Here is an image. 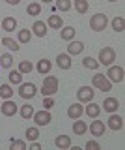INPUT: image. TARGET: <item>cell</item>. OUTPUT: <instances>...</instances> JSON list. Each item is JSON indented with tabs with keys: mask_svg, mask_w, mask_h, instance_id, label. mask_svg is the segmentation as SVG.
I'll return each mask as SVG.
<instances>
[{
	"mask_svg": "<svg viewBox=\"0 0 125 150\" xmlns=\"http://www.w3.org/2000/svg\"><path fill=\"white\" fill-rule=\"evenodd\" d=\"M82 66H84L86 69H94V71H95V69L99 68L101 64L97 62L95 58H91V56H84V58H82Z\"/></svg>",
	"mask_w": 125,
	"mask_h": 150,
	"instance_id": "27",
	"label": "cell"
},
{
	"mask_svg": "<svg viewBox=\"0 0 125 150\" xmlns=\"http://www.w3.org/2000/svg\"><path fill=\"white\" fill-rule=\"evenodd\" d=\"M84 112L90 116V118H97V116H99V112H101V105H97V103H94V101H88Z\"/></svg>",
	"mask_w": 125,
	"mask_h": 150,
	"instance_id": "19",
	"label": "cell"
},
{
	"mask_svg": "<svg viewBox=\"0 0 125 150\" xmlns=\"http://www.w3.org/2000/svg\"><path fill=\"white\" fill-rule=\"evenodd\" d=\"M84 51V43L82 41H77V40H71L67 45V54L69 56H75V54H80Z\"/></svg>",
	"mask_w": 125,
	"mask_h": 150,
	"instance_id": "14",
	"label": "cell"
},
{
	"mask_svg": "<svg viewBox=\"0 0 125 150\" xmlns=\"http://www.w3.org/2000/svg\"><path fill=\"white\" fill-rule=\"evenodd\" d=\"M38 94V86L34 83H21L19 84V96L22 100H34Z\"/></svg>",
	"mask_w": 125,
	"mask_h": 150,
	"instance_id": "4",
	"label": "cell"
},
{
	"mask_svg": "<svg viewBox=\"0 0 125 150\" xmlns=\"http://www.w3.org/2000/svg\"><path fill=\"white\" fill-rule=\"evenodd\" d=\"M54 144H56L58 148H62V150L71 148V137H69V135H58V137L54 139Z\"/></svg>",
	"mask_w": 125,
	"mask_h": 150,
	"instance_id": "20",
	"label": "cell"
},
{
	"mask_svg": "<svg viewBox=\"0 0 125 150\" xmlns=\"http://www.w3.org/2000/svg\"><path fill=\"white\" fill-rule=\"evenodd\" d=\"M94 96L95 92L91 90V86H80L77 90V98L80 103H88V101H94Z\"/></svg>",
	"mask_w": 125,
	"mask_h": 150,
	"instance_id": "8",
	"label": "cell"
},
{
	"mask_svg": "<svg viewBox=\"0 0 125 150\" xmlns=\"http://www.w3.org/2000/svg\"><path fill=\"white\" fill-rule=\"evenodd\" d=\"M84 115V107H82V103L78 101V103H73V105H69L67 107V116L69 118H80V116Z\"/></svg>",
	"mask_w": 125,
	"mask_h": 150,
	"instance_id": "11",
	"label": "cell"
},
{
	"mask_svg": "<svg viewBox=\"0 0 125 150\" xmlns=\"http://www.w3.org/2000/svg\"><path fill=\"white\" fill-rule=\"evenodd\" d=\"M106 25H108V17L105 15V13H95V15H91L90 19V28L94 32H103Z\"/></svg>",
	"mask_w": 125,
	"mask_h": 150,
	"instance_id": "2",
	"label": "cell"
},
{
	"mask_svg": "<svg viewBox=\"0 0 125 150\" xmlns=\"http://www.w3.org/2000/svg\"><path fill=\"white\" fill-rule=\"evenodd\" d=\"M43 2H45V4H49V2H52V0H43Z\"/></svg>",
	"mask_w": 125,
	"mask_h": 150,
	"instance_id": "42",
	"label": "cell"
},
{
	"mask_svg": "<svg viewBox=\"0 0 125 150\" xmlns=\"http://www.w3.org/2000/svg\"><path fill=\"white\" fill-rule=\"evenodd\" d=\"M0 111H2L4 116H15V112H17V103L11 101V98H10V100H6L4 103H0Z\"/></svg>",
	"mask_w": 125,
	"mask_h": 150,
	"instance_id": "9",
	"label": "cell"
},
{
	"mask_svg": "<svg viewBox=\"0 0 125 150\" xmlns=\"http://www.w3.org/2000/svg\"><path fill=\"white\" fill-rule=\"evenodd\" d=\"M0 103H2V101H0Z\"/></svg>",
	"mask_w": 125,
	"mask_h": 150,
	"instance_id": "46",
	"label": "cell"
},
{
	"mask_svg": "<svg viewBox=\"0 0 125 150\" xmlns=\"http://www.w3.org/2000/svg\"><path fill=\"white\" fill-rule=\"evenodd\" d=\"M11 150H26V141H11Z\"/></svg>",
	"mask_w": 125,
	"mask_h": 150,
	"instance_id": "37",
	"label": "cell"
},
{
	"mask_svg": "<svg viewBox=\"0 0 125 150\" xmlns=\"http://www.w3.org/2000/svg\"><path fill=\"white\" fill-rule=\"evenodd\" d=\"M86 131H88V124H86V122L75 118V122H73V133H75V135H84Z\"/></svg>",
	"mask_w": 125,
	"mask_h": 150,
	"instance_id": "22",
	"label": "cell"
},
{
	"mask_svg": "<svg viewBox=\"0 0 125 150\" xmlns=\"http://www.w3.org/2000/svg\"><path fill=\"white\" fill-rule=\"evenodd\" d=\"M6 2H8V4H11V6H17L21 0H6Z\"/></svg>",
	"mask_w": 125,
	"mask_h": 150,
	"instance_id": "41",
	"label": "cell"
},
{
	"mask_svg": "<svg viewBox=\"0 0 125 150\" xmlns=\"http://www.w3.org/2000/svg\"><path fill=\"white\" fill-rule=\"evenodd\" d=\"M118 107H119L118 98H106V100L103 101V109L106 112H116V111H118Z\"/></svg>",
	"mask_w": 125,
	"mask_h": 150,
	"instance_id": "17",
	"label": "cell"
},
{
	"mask_svg": "<svg viewBox=\"0 0 125 150\" xmlns=\"http://www.w3.org/2000/svg\"><path fill=\"white\" fill-rule=\"evenodd\" d=\"M0 47H2V43H0Z\"/></svg>",
	"mask_w": 125,
	"mask_h": 150,
	"instance_id": "44",
	"label": "cell"
},
{
	"mask_svg": "<svg viewBox=\"0 0 125 150\" xmlns=\"http://www.w3.org/2000/svg\"><path fill=\"white\" fill-rule=\"evenodd\" d=\"M30 148H32V150H41V144H39V143H36V141H32Z\"/></svg>",
	"mask_w": 125,
	"mask_h": 150,
	"instance_id": "40",
	"label": "cell"
},
{
	"mask_svg": "<svg viewBox=\"0 0 125 150\" xmlns=\"http://www.w3.org/2000/svg\"><path fill=\"white\" fill-rule=\"evenodd\" d=\"M112 28H114L116 32H123L125 30V19L122 15H116L112 19Z\"/></svg>",
	"mask_w": 125,
	"mask_h": 150,
	"instance_id": "28",
	"label": "cell"
},
{
	"mask_svg": "<svg viewBox=\"0 0 125 150\" xmlns=\"http://www.w3.org/2000/svg\"><path fill=\"white\" fill-rule=\"evenodd\" d=\"M56 105V103H54V100H52V96H45V100H43V109H52V107Z\"/></svg>",
	"mask_w": 125,
	"mask_h": 150,
	"instance_id": "38",
	"label": "cell"
},
{
	"mask_svg": "<svg viewBox=\"0 0 125 150\" xmlns=\"http://www.w3.org/2000/svg\"><path fill=\"white\" fill-rule=\"evenodd\" d=\"M106 79H108L110 83H123L125 79V71L122 66H110L108 71H106Z\"/></svg>",
	"mask_w": 125,
	"mask_h": 150,
	"instance_id": "6",
	"label": "cell"
},
{
	"mask_svg": "<svg viewBox=\"0 0 125 150\" xmlns=\"http://www.w3.org/2000/svg\"><path fill=\"white\" fill-rule=\"evenodd\" d=\"M75 36H77V30L73 26H62V28H60V38H62L64 41L75 40Z\"/></svg>",
	"mask_w": 125,
	"mask_h": 150,
	"instance_id": "16",
	"label": "cell"
},
{
	"mask_svg": "<svg viewBox=\"0 0 125 150\" xmlns=\"http://www.w3.org/2000/svg\"><path fill=\"white\" fill-rule=\"evenodd\" d=\"M32 69H34V64H32L30 60H21V62H19V71L22 75H28Z\"/></svg>",
	"mask_w": 125,
	"mask_h": 150,
	"instance_id": "32",
	"label": "cell"
},
{
	"mask_svg": "<svg viewBox=\"0 0 125 150\" xmlns=\"http://www.w3.org/2000/svg\"><path fill=\"white\" fill-rule=\"evenodd\" d=\"M38 137H39V129L38 128H28L26 129V139H28L30 143L32 141H38Z\"/></svg>",
	"mask_w": 125,
	"mask_h": 150,
	"instance_id": "36",
	"label": "cell"
},
{
	"mask_svg": "<svg viewBox=\"0 0 125 150\" xmlns=\"http://www.w3.org/2000/svg\"><path fill=\"white\" fill-rule=\"evenodd\" d=\"M108 2H118V0H108Z\"/></svg>",
	"mask_w": 125,
	"mask_h": 150,
	"instance_id": "43",
	"label": "cell"
},
{
	"mask_svg": "<svg viewBox=\"0 0 125 150\" xmlns=\"http://www.w3.org/2000/svg\"><path fill=\"white\" fill-rule=\"evenodd\" d=\"M116 60V51L112 47H103V49L99 51V58H97V62L103 64V66H112Z\"/></svg>",
	"mask_w": 125,
	"mask_h": 150,
	"instance_id": "3",
	"label": "cell"
},
{
	"mask_svg": "<svg viewBox=\"0 0 125 150\" xmlns=\"http://www.w3.org/2000/svg\"><path fill=\"white\" fill-rule=\"evenodd\" d=\"M13 96V88L10 84H0V100H10Z\"/></svg>",
	"mask_w": 125,
	"mask_h": 150,
	"instance_id": "31",
	"label": "cell"
},
{
	"mask_svg": "<svg viewBox=\"0 0 125 150\" xmlns=\"http://www.w3.org/2000/svg\"><path fill=\"white\" fill-rule=\"evenodd\" d=\"M8 79H10L11 84H21L22 83V73L19 71V69H11L10 75H8Z\"/></svg>",
	"mask_w": 125,
	"mask_h": 150,
	"instance_id": "30",
	"label": "cell"
},
{
	"mask_svg": "<svg viewBox=\"0 0 125 150\" xmlns=\"http://www.w3.org/2000/svg\"><path fill=\"white\" fill-rule=\"evenodd\" d=\"M56 64H58L60 69H69L73 66V60H71V56H69L67 53H60L56 56Z\"/></svg>",
	"mask_w": 125,
	"mask_h": 150,
	"instance_id": "13",
	"label": "cell"
},
{
	"mask_svg": "<svg viewBox=\"0 0 125 150\" xmlns=\"http://www.w3.org/2000/svg\"><path fill=\"white\" fill-rule=\"evenodd\" d=\"M26 13H28L30 17L39 15V13H41V4H39V2H30L28 8H26Z\"/></svg>",
	"mask_w": 125,
	"mask_h": 150,
	"instance_id": "29",
	"label": "cell"
},
{
	"mask_svg": "<svg viewBox=\"0 0 125 150\" xmlns=\"http://www.w3.org/2000/svg\"><path fill=\"white\" fill-rule=\"evenodd\" d=\"M0 43H2L4 47H8V49H11L13 53H17V51L21 49V45L17 43L15 40H11V38H2V40H0Z\"/></svg>",
	"mask_w": 125,
	"mask_h": 150,
	"instance_id": "25",
	"label": "cell"
},
{
	"mask_svg": "<svg viewBox=\"0 0 125 150\" xmlns=\"http://www.w3.org/2000/svg\"><path fill=\"white\" fill-rule=\"evenodd\" d=\"M32 118H34L36 126H49L50 120H52V115H50L47 109H43V111H34Z\"/></svg>",
	"mask_w": 125,
	"mask_h": 150,
	"instance_id": "7",
	"label": "cell"
},
{
	"mask_svg": "<svg viewBox=\"0 0 125 150\" xmlns=\"http://www.w3.org/2000/svg\"><path fill=\"white\" fill-rule=\"evenodd\" d=\"M32 115H34V107H32V105H28V103H26V105L21 107V116H22L24 120L32 118Z\"/></svg>",
	"mask_w": 125,
	"mask_h": 150,
	"instance_id": "34",
	"label": "cell"
},
{
	"mask_svg": "<svg viewBox=\"0 0 125 150\" xmlns=\"http://www.w3.org/2000/svg\"><path fill=\"white\" fill-rule=\"evenodd\" d=\"M91 84L97 88V90H103V92H110L112 90V83L106 79V75H101V73H97L91 77Z\"/></svg>",
	"mask_w": 125,
	"mask_h": 150,
	"instance_id": "5",
	"label": "cell"
},
{
	"mask_svg": "<svg viewBox=\"0 0 125 150\" xmlns=\"http://www.w3.org/2000/svg\"><path fill=\"white\" fill-rule=\"evenodd\" d=\"M86 148L88 150H99L101 146H99V143H97V141H88V143H86Z\"/></svg>",
	"mask_w": 125,
	"mask_h": 150,
	"instance_id": "39",
	"label": "cell"
},
{
	"mask_svg": "<svg viewBox=\"0 0 125 150\" xmlns=\"http://www.w3.org/2000/svg\"><path fill=\"white\" fill-rule=\"evenodd\" d=\"M0 66H2V68H8V69H10L11 66H13V56H11L10 53L2 54V56H0Z\"/></svg>",
	"mask_w": 125,
	"mask_h": 150,
	"instance_id": "33",
	"label": "cell"
},
{
	"mask_svg": "<svg viewBox=\"0 0 125 150\" xmlns=\"http://www.w3.org/2000/svg\"><path fill=\"white\" fill-rule=\"evenodd\" d=\"M30 30H32V34H36L38 38H45L47 32H49V26H47V23H43V21H36Z\"/></svg>",
	"mask_w": 125,
	"mask_h": 150,
	"instance_id": "10",
	"label": "cell"
},
{
	"mask_svg": "<svg viewBox=\"0 0 125 150\" xmlns=\"http://www.w3.org/2000/svg\"><path fill=\"white\" fill-rule=\"evenodd\" d=\"M90 131H91V135H94V137H101V135H105L106 126H105L101 120H94V122L90 124Z\"/></svg>",
	"mask_w": 125,
	"mask_h": 150,
	"instance_id": "15",
	"label": "cell"
},
{
	"mask_svg": "<svg viewBox=\"0 0 125 150\" xmlns=\"http://www.w3.org/2000/svg\"><path fill=\"white\" fill-rule=\"evenodd\" d=\"M56 9L58 11H69L71 9V0H56Z\"/></svg>",
	"mask_w": 125,
	"mask_h": 150,
	"instance_id": "35",
	"label": "cell"
},
{
	"mask_svg": "<svg viewBox=\"0 0 125 150\" xmlns=\"http://www.w3.org/2000/svg\"><path fill=\"white\" fill-rule=\"evenodd\" d=\"M50 68H52V64H50V60H47V58H41V60H38V64H36V69H38L41 75H47L50 71Z\"/></svg>",
	"mask_w": 125,
	"mask_h": 150,
	"instance_id": "21",
	"label": "cell"
},
{
	"mask_svg": "<svg viewBox=\"0 0 125 150\" xmlns=\"http://www.w3.org/2000/svg\"><path fill=\"white\" fill-rule=\"evenodd\" d=\"M17 40H19V43H28L32 40V30L28 28H22V30L17 32Z\"/></svg>",
	"mask_w": 125,
	"mask_h": 150,
	"instance_id": "26",
	"label": "cell"
},
{
	"mask_svg": "<svg viewBox=\"0 0 125 150\" xmlns=\"http://www.w3.org/2000/svg\"><path fill=\"white\" fill-rule=\"evenodd\" d=\"M58 92V77L54 75H47L43 79V86H41V94L43 96H54Z\"/></svg>",
	"mask_w": 125,
	"mask_h": 150,
	"instance_id": "1",
	"label": "cell"
},
{
	"mask_svg": "<svg viewBox=\"0 0 125 150\" xmlns=\"http://www.w3.org/2000/svg\"><path fill=\"white\" fill-rule=\"evenodd\" d=\"M73 6H75V11L77 13L84 15V13H88V9H90V2H88V0H75Z\"/></svg>",
	"mask_w": 125,
	"mask_h": 150,
	"instance_id": "24",
	"label": "cell"
},
{
	"mask_svg": "<svg viewBox=\"0 0 125 150\" xmlns=\"http://www.w3.org/2000/svg\"><path fill=\"white\" fill-rule=\"evenodd\" d=\"M0 26H2L4 32H13L17 28V19L15 17H6V19H2Z\"/></svg>",
	"mask_w": 125,
	"mask_h": 150,
	"instance_id": "18",
	"label": "cell"
},
{
	"mask_svg": "<svg viewBox=\"0 0 125 150\" xmlns=\"http://www.w3.org/2000/svg\"><path fill=\"white\" fill-rule=\"evenodd\" d=\"M0 68H2V66H0Z\"/></svg>",
	"mask_w": 125,
	"mask_h": 150,
	"instance_id": "45",
	"label": "cell"
},
{
	"mask_svg": "<svg viewBox=\"0 0 125 150\" xmlns=\"http://www.w3.org/2000/svg\"><path fill=\"white\" fill-rule=\"evenodd\" d=\"M106 126H108L112 131H119L123 128V118L119 115H116V112H110V118H108V124Z\"/></svg>",
	"mask_w": 125,
	"mask_h": 150,
	"instance_id": "12",
	"label": "cell"
},
{
	"mask_svg": "<svg viewBox=\"0 0 125 150\" xmlns=\"http://www.w3.org/2000/svg\"><path fill=\"white\" fill-rule=\"evenodd\" d=\"M47 26L52 28V30H60V28L64 26V19L60 15H50L49 21H47Z\"/></svg>",
	"mask_w": 125,
	"mask_h": 150,
	"instance_id": "23",
	"label": "cell"
}]
</instances>
